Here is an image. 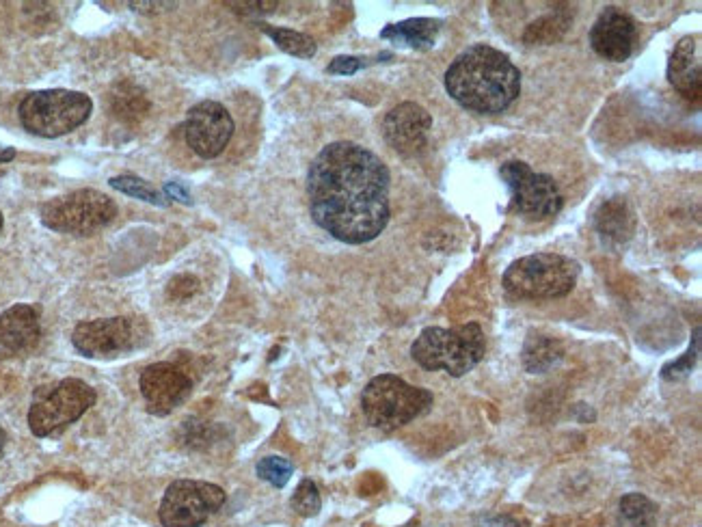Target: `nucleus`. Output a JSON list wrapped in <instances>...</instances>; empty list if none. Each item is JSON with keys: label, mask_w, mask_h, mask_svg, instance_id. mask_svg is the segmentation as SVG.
I'll use <instances>...</instances> for the list:
<instances>
[{"label": "nucleus", "mask_w": 702, "mask_h": 527, "mask_svg": "<svg viewBox=\"0 0 702 527\" xmlns=\"http://www.w3.org/2000/svg\"><path fill=\"white\" fill-rule=\"evenodd\" d=\"M16 158V150L13 147H0V162H9Z\"/></svg>", "instance_id": "nucleus-32"}, {"label": "nucleus", "mask_w": 702, "mask_h": 527, "mask_svg": "<svg viewBox=\"0 0 702 527\" xmlns=\"http://www.w3.org/2000/svg\"><path fill=\"white\" fill-rule=\"evenodd\" d=\"M113 115L126 124H137L150 111V102L145 100V93L130 83H121L115 87L111 96Z\"/></svg>", "instance_id": "nucleus-21"}, {"label": "nucleus", "mask_w": 702, "mask_h": 527, "mask_svg": "<svg viewBox=\"0 0 702 527\" xmlns=\"http://www.w3.org/2000/svg\"><path fill=\"white\" fill-rule=\"evenodd\" d=\"M39 214H42V223L54 232L93 236L115 221L117 206L104 193L83 188V191L50 199Z\"/></svg>", "instance_id": "nucleus-8"}, {"label": "nucleus", "mask_w": 702, "mask_h": 527, "mask_svg": "<svg viewBox=\"0 0 702 527\" xmlns=\"http://www.w3.org/2000/svg\"><path fill=\"white\" fill-rule=\"evenodd\" d=\"M638 39V24L629 13L607 7L590 29V46L601 59L620 63L631 57Z\"/></svg>", "instance_id": "nucleus-14"}, {"label": "nucleus", "mask_w": 702, "mask_h": 527, "mask_svg": "<svg viewBox=\"0 0 702 527\" xmlns=\"http://www.w3.org/2000/svg\"><path fill=\"white\" fill-rule=\"evenodd\" d=\"M225 504L221 486L199 480H175L160 502L165 527H201Z\"/></svg>", "instance_id": "nucleus-9"}, {"label": "nucleus", "mask_w": 702, "mask_h": 527, "mask_svg": "<svg viewBox=\"0 0 702 527\" xmlns=\"http://www.w3.org/2000/svg\"><path fill=\"white\" fill-rule=\"evenodd\" d=\"M363 67V61L357 59V57H335L331 63H329V74H342V76H350V74H355L359 72Z\"/></svg>", "instance_id": "nucleus-28"}, {"label": "nucleus", "mask_w": 702, "mask_h": 527, "mask_svg": "<svg viewBox=\"0 0 702 527\" xmlns=\"http://www.w3.org/2000/svg\"><path fill=\"white\" fill-rule=\"evenodd\" d=\"M193 381L173 363H154L141 374V394L152 415H169L191 396Z\"/></svg>", "instance_id": "nucleus-13"}, {"label": "nucleus", "mask_w": 702, "mask_h": 527, "mask_svg": "<svg viewBox=\"0 0 702 527\" xmlns=\"http://www.w3.org/2000/svg\"><path fill=\"white\" fill-rule=\"evenodd\" d=\"M309 210L318 227L346 245H363L389 223V171L374 152L337 141L307 171Z\"/></svg>", "instance_id": "nucleus-1"}, {"label": "nucleus", "mask_w": 702, "mask_h": 527, "mask_svg": "<svg viewBox=\"0 0 702 527\" xmlns=\"http://www.w3.org/2000/svg\"><path fill=\"white\" fill-rule=\"evenodd\" d=\"M620 519L629 527H655L657 508L642 493H629L620 499Z\"/></svg>", "instance_id": "nucleus-23"}, {"label": "nucleus", "mask_w": 702, "mask_h": 527, "mask_svg": "<svg viewBox=\"0 0 702 527\" xmlns=\"http://www.w3.org/2000/svg\"><path fill=\"white\" fill-rule=\"evenodd\" d=\"M445 89L467 111L497 115L519 98L521 72L504 52L476 44L452 61L445 72Z\"/></svg>", "instance_id": "nucleus-2"}, {"label": "nucleus", "mask_w": 702, "mask_h": 527, "mask_svg": "<svg viewBox=\"0 0 702 527\" xmlns=\"http://www.w3.org/2000/svg\"><path fill=\"white\" fill-rule=\"evenodd\" d=\"M42 337L39 316L31 305H16L0 316V353H29Z\"/></svg>", "instance_id": "nucleus-16"}, {"label": "nucleus", "mask_w": 702, "mask_h": 527, "mask_svg": "<svg viewBox=\"0 0 702 527\" xmlns=\"http://www.w3.org/2000/svg\"><path fill=\"white\" fill-rule=\"evenodd\" d=\"M594 227L603 240L612 245H623L633 234V212L623 197H612L603 201L594 212Z\"/></svg>", "instance_id": "nucleus-18"}, {"label": "nucleus", "mask_w": 702, "mask_h": 527, "mask_svg": "<svg viewBox=\"0 0 702 527\" xmlns=\"http://www.w3.org/2000/svg\"><path fill=\"white\" fill-rule=\"evenodd\" d=\"M484 333L480 324L469 322L461 327H428L411 346V357L428 372H445L454 378L465 376L484 359Z\"/></svg>", "instance_id": "nucleus-3"}, {"label": "nucleus", "mask_w": 702, "mask_h": 527, "mask_svg": "<svg viewBox=\"0 0 702 527\" xmlns=\"http://www.w3.org/2000/svg\"><path fill=\"white\" fill-rule=\"evenodd\" d=\"M0 232H3V212H0Z\"/></svg>", "instance_id": "nucleus-34"}, {"label": "nucleus", "mask_w": 702, "mask_h": 527, "mask_svg": "<svg viewBox=\"0 0 702 527\" xmlns=\"http://www.w3.org/2000/svg\"><path fill=\"white\" fill-rule=\"evenodd\" d=\"M186 143L201 158H216L223 154L227 143L232 141L234 119L227 108L219 102H199L188 111Z\"/></svg>", "instance_id": "nucleus-12"}, {"label": "nucleus", "mask_w": 702, "mask_h": 527, "mask_svg": "<svg viewBox=\"0 0 702 527\" xmlns=\"http://www.w3.org/2000/svg\"><path fill=\"white\" fill-rule=\"evenodd\" d=\"M229 7H234L240 13H249V16H258V13H270L277 3H229Z\"/></svg>", "instance_id": "nucleus-30"}, {"label": "nucleus", "mask_w": 702, "mask_h": 527, "mask_svg": "<svg viewBox=\"0 0 702 527\" xmlns=\"http://www.w3.org/2000/svg\"><path fill=\"white\" fill-rule=\"evenodd\" d=\"M579 277L575 260L558 253H536L512 262L504 275V288L517 299H562Z\"/></svg>", "instance_id": "nucleus-5"}, {"label": "nucleus", "mask_w": 702, "mask_h": 527, "mask_svg": "<svg viewBox=\"0 0 702 527\" xmlns=\"http://www.w3.org/2000/svg\"><path fill=\"white\" fill-rule=\"evenodd\" d=\"M432 400L435 398L428 389L413 387L394 374H381L363 389L361 409L374 428L396 430L424 415Z\"/></svg>", "instance_id": "nucleus-4"}, {"label": "nucleus", "mask_w": 702, "mask_h": 527, "mask_svg": "<svg viewBox=\"0 0 702 527\" xmlns=\"http://www.w3.org/2000/svg\"><path fill=\"white\" fill-rule=\"evenodd\" d=\"M145 340L141 324L124 316L80 322L72 335L74 348L89 359L121 357L139 348Z\"/></svg>", "instance_id": "nucleus-11"}, {"label": "nucleus", "mask_w": 702, "mask_h": 527, "mask_svg": "<svg viewBox=\"0 0 702 527\" xmlns=\"http://www.w3.org/2000/svg\"><path fill=\"white\" fill-rule=\"evenodd\" d=\"M430 128V113L415 102H404L391 108L383 121L385 141L402 156L422 154L428 143Z\"/></svg>", "instance_id": "nucleus-15"}, {"label": "nucleus", "mask_w": 702, "mask_h": 527, "mask_svg": "<svg viewBox=\"0 0 702 527\" xmlns=\"http://www.w3.org/2000/svg\"><path fill=\"white\" fill-rule=\"evenodd\" d=\"M698 335H700V329L694 331V348L687 350L683 359L674 361V363H668V366L664 368V378H666V381H679V378H683V376H687V374L692 372L694 363H696V359H698V344H700V337H698Z\"/></svg>", "instance_id": "nucleus-27"}, {"label": "nucleus", "mask_w": 702, "mask_h": 527, "mask_svg": "<svg viewBox=\"0 0 702 527\" xmlns=\"http://www.w3.org/2000/svg\"><path fill=\"white\" fill-rule=\"evenodd\" d=\"M441 20L432 18H411L398 24H389L383 29L381 37L389 39L398 46H407L413 50H430L437 42V35L441 31Z\"/></svg>", "instance_id": "nucleus-19"}, {"label": "nucleus", "mask_w": 702, "mask_h": 527, "mask_svg": "<svg viewBox=\"0 0 702 527\" xmlns=\"http://www.w3.org/2000/svg\"><path fill=\"white\" fill-rule=\"evenodd\" d=\"M93 111L89 96L70 89H48L29 93L20 102L24 130L44 139H57L83 126Z\"/></svg>", "instance_id": "nucleus-6"}, {"label": "nucleus", "mask_w": 702, "mask_h": 527, "mask_svg": "<svg viewBox=\"0 0 702 527\" xmlns=\"http://www.w3.org/2000/svg\"><path fill=\"white\" fill-rule=\"evenodd\" d=\"M562 359V344L547 335H530L523 346V366L530 374H543Z\"/></svg>", "instance_id": "nucleus-20"}, {"label": "nucleus", "mask_w": 702, "mask_h": 527, "mask_svg": "<svg viewBox=\"0 0 702 527\" xmlns=\"http://www.w3.org/2000/svg\"><path fill=\"white\" fill-rule=\"evenodd\" d=\"M165 193H167V197L178 199V201H182V204H186V206H191V204H193V197H191V193H188V188H184V186L178 184V182H167V184H165Z\"/></svg>", "instance_id": "nucleus-31"}, {"label": "nucleus", "mask_w": 702, "mask_h": 527, "mask_svg": "<svg viewBox=\"0 0 702 527\" xmlns=\"http://www.w3.org/2000/svg\"><path fill=\"white\" fill-rule=\"evenodd\" d=\"M670 85L685 98H698L702 85V65L698 59L696 37H683L668 61Z\"/></svg>", "instance_id": "nucleus-17"}, {"label": "nucleus", "mask_w": 702, "mask_h": 527, "mask_svg": "<svg viewBox=\"0 0 702 527\" xmlns=\"http://www.w3.org/2000/svg\"><path fill=\"white\" fill-rule=\"evenodd\" d=\"M292 508L296 515L301 517H316L320 512V493L318 486L312 480H303L299 486H296V491L292 495Z\"/></svg>", "instance_id": "nucleus-26"}, {"label": "nucleus", "mask_w": 702, "mask_h": 527, "mask_svg": "<svg viewBox=\"0 0 702 527\" xmlns=\"http://www.w3.org/2000/svg\"><path fill=\"white\" fill-rule=\"evenodd\" d=\"M292 471L294 465L283 456H266L258 463V476L264 482L277 486V489H283V486L290 482Z\"/></svg>", "instance_id": "nucleus-25"}, {"label": "nucleus", "mask_w": 702, "mask_h": 527, "mask_svg": "<svg viewBox=\"0 0 702 527\" xmlns=\"http://www.w3.org/2000/svg\"><path fill=\"white\" fill-rule=\"evenodd\" d=\"M96 402L93 391L80 378H63L35 391L29 409V428L35 437L57 435L63 428L78 422Z\"/></svg>", "instance_id": "nucleus-7"}, {"label": "nucleus", "mask_w": 702, "mask_h": 527, "mask_svg": "<svg viewBox=\"0 0 702 527\" xmlns=\"http://www.w3.org/2000/svg\"><path fill=\"white\" fill-rule=\"evenodd\" d=\"M111 186L119 193L137 197V199L147 201V204H154L158 208L169 206V199L162 195L160 191H156V188L150 182H145L143 178H139V175H117V178L111 180Z\"/></svg>", "instance_id": "nucleus-24"}, {"label": "nucleus", "mask_w": 702, "mask_h": 527, "mask_svg": "<svg viewBox=\"0 0 702 527\" xmlns=\"http://www.w3.org/2000/svg\"><path fill=\"white\" fill-rule=\"evenodd\" d=\"M197 290V281L193 277H175L171 283H169V294L175 296V299H182V296H188L191 292Z\"/></svg>", "instance_id": "nucleus-29"}, {"label": "nucleus", "mask_w": 702, "mask_h": 527, "mask_svg": "<svg viewBox=\"0 0 702 527\" xmlns=\"http://www.w3.org/2000/svg\"><path fill=\"white\" fill-rule=\"evenodd\" d=\"M262 31L273 39V42L283 50L292 54V57L299 59H312L316 54V42L309 35L299 33V31H290V29H277V26H268V24H260Z\"/></svg>", "instance_id": "nucleus-22"}, {"label": "nucleus", "mask_w": 702, "mask_h": 527, "mask_svg": "<svg viewBox=\"0 0 702 527\" xmlns=\"http://www.w3.org/2000/svg\"><path fill=\"white\" fill-rule=\"evenodd\" d=\"M5 441H7V437H5V430H3V428H0V456H3V450H5Z\"/></svg>", "instance_id": "nucleus-33"}, {"label": "nucleus", "mask_w": 702, "mask_h": 527, "mask_svg": "<svg viewBox=\"0 0 702 527\" xmlns=\"http://www.w3.org/2000/svg\"><path fill=\"white\" fill-rule=\"evenodd\" d=\"M499 175L510 188L512 201L521 214L532 221H545L562 210V193L551 175L534 173L521 160L504 162Z\"/></svg>", "instance_id": "nucleus-10"}]
</instances>
